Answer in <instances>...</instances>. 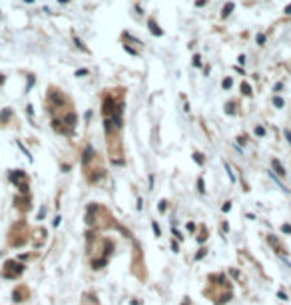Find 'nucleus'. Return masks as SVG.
<instances>
[{
  "mask_svg": "<svg viewBox=\"0 0 291 305\" xmlns=\"http://www.w3.org/2000/svg\"><path fill=\"white\" fill-rule=\"evenodd\" d=\"M24 269H26V267L22 265V263L10 259V261L4 263V273H2V275H4V277H18L20 273H24Z\"/></svg>",
  "mask_w": 291,
  "mask_h": 305,
  "instance_id": "obj_1",
  "label": "nucleus"
},
{
  "mask_svg": "<svg viewBox=\"0 0 291 305\" xmlns=\"http://www.w3.org/2000/svg\"><path fill=\"white\" fill-rule=\"evenodd\" d=\"M10 179L14 182V186H18V190L22 193H28V184H26V173L22 170H16V172L10 173Z\"/></svg>",
  "mask_w": 291,
  "mask_h": 305,
  "instance_id": "obj_2",
  "label": "nucleus"
},
{
  "mask_svg": "<svg viewBox=\"0 0 291 305\" xmlns=\"http://www.w3.org/2000/svg\"><path fill=\"white\" fill-rule=\"evenodd\" d=\"M76 122H78V116H76V114H74V112H68L66 116L62 118V124H66V126H68V130H70V132H72V130H74V126H76Z\"/></svg>",
  "mask_w": 291,
  "mask_h": 305,
  "instance_id": "obj_3",
  "label": "nucleus"
},
{
  "mask_svg": "<svg viewBox=\"0 0 291 305\" xmlns=\"http://www.w3.org/2000/svg\"><path fill=\"white\" fill-rule=\"evenodd\" d=\"M148 28H150V32H152L154 36H162V34H164V30L159 28V24H158V22H156L154 18L148 20Z\"/></svg>",
  "mask_w": 291,
  "mask_h": 305,
  "instance_id": "obj_4",
  "label": "nucleus"
},
{
  "mask_svg": "<svg viewBox=\"0 0 291 305\" xmlns=\"http://www.w3.org/2000/svg\"><path fill=\"white\" fill-rule=\"evenodd\" d=\"M12 299H14V301H18V303H20V301H24V299H26V289H24V287H18V289H14Z\"/></svg>",
  "mask_w": 291,
  "mask_h": 305,
  "instance_id": "obj_5",
  "label": "nucleus"
},
{
  "mask_svg": "<svg viewBox=\"0 0 291 305\" xmlns=\"http://www.w3.org/2000/svg\"><path fill=\"white\" fill-rule=\"evenodd\" d=\"M233 8H235V4H233V2H227V4L221 8V18H227V16L233 12Z\"/></svg>",
  "mask_w": 291,
  "mask_h": 305,
  "instance_id": "obj_6",
  "label": "nucleus"
},
{
  "mask_svg": "<svg viewBox=\"0 0 291 305\" xmlns=\"http://www.w3.org/2000/svg\"><path fill=\"white\" fill-rule=\"evenodd\" d=\"M271 166H273V170H275V172H277L279 176H285V170H283V166L279 164L277 159H273V162H271Z\"/></svg>",
  "mask_w": 291,
  "mask_h": 305,
  "instance_id": "obj_7",
  "label": "nucleus"
},
{
  "mask_svg": "<svg viewBox=\"0 0 291 305\" xmlns=\"http://www.w3.org/2000/svg\"><path fill=\"white\" fill-rule=\"evenodd\" d=\"M10 116H12V108H6V110H2V114H0V122H6Z\"/></svg>",
  "mask_w": 291,
  "mask_h": 305,
  "instance_id": "obj_8",
  "label": "nucleus"
},
{
  "mask_svg": "<svg viewBox=\"0 0 291 305\" xmlns=\"http://www.w3.org/2000/svg\"><path fill=\"white\" fill-rule=\"evenodd\" d=\"M241 92H243L245 94V96H251V86H249V84H247V82H243V84H241Z\"/></svg>",
  "mask_w": 291,
  "mask_h": 305,
  "instance_id": "obj_9",
  "label": "nucleus"
},
{
  "mask_svg": "<svg viewBox=\"0 0 291 305\" xmlns=\"http://www.w3.org/2000/svg\"><path fill=\"white\" fill-rule=\"evenodd\" d=\"M74 42H76V46H78L80 50H82V52H90V50H88V48L84 46V44H82V40H80V38H74Z\"/></svg>",
  "mask_w": 291,
  "mask_h": 305,
  "instance_id": "obj_10",
  "label": "nucleus"
},
{
  "mask_svg": "<svg viewBox=\"0 0 291 305\" xmlns=\"http://www.w3.org/2000/svg\"><path fill=\"white\" fill-rule=\"evenodd\" d=\"M231 84H233V80H231V78H225L223 82H221V86H223V90H229V88H231Z\"/></svg>",
  "mask_w": 291,
  "mask_h": 305,
  "instance_id": "obj_11",
  "label": "nucleus"
},
{
  "mask_svg": "<svg viewBox=\"0 0 291 305\" xmlns=\"http://www.w3.org/2000/svg\"><path fill=\"white\" fill-rule=\"evenodd\" d=\"M193 159L198 162L199 166H204V156H201V154H199V152H195V154H193Z\"/></svg>",
  "mask_w": 291,
  "mask_h": 305,
  "instance_id": "obj_12",
  "label": "nucleus"
},
{
  "mask_svg": "<svg viewBox=\"0 0 291 305\" xmlns=\"http://www.w3.org/2000/svg\"><path fill=\"white\" fill-rule=\"evenodd\" d=\"M273 104H275V108H283V98L275 96V98H273Z\"/></svg>",
  "mask_w": 291,
  "mask_h": 305,
  "instance_id": "obj_13",
  "label": "nucleus"
},
{
  "mask_svg": "<svg viewBox=\"0 0 291 305\" xmlns=\"http://www.w3.org/2000/svg\"><path fill=\"white\" fill-rule=\"evenodd\" d=\"M193 66H195V68L201 66V56H199V54H195V56H193Z\"/></svg>",
  "mask_w": 291,
  "mask_h": 305,
  "instance_id": "obj_14",
  "label": "nucleus"
},
{
  "mask_svg": "<svg viewBox=\"0 0 291 305\" xmlns=\"http://www.w3.org/2000/svg\"><path fill=\"white\" fill-rule=\"evenodd\" d=\"M225 170H227V176H229V179H231V182H235V176H233V172H231V168H229V164H225Z\"/></svg>",
  "mask_w": 291,
  "mask_h": 305,
  "instance_id": "obj_15",
  "label": "nucleus"
},
{
  "mask_svg": "<svg viewBox=\"0 0 291 305\" xmlns=\"http://www.w3.org/2000/svg\"><path fill=\"white\" fill-rule=\"evenodd\" d=\"M124 50H126L128 54H132V56H138V52H136L134 48H130V46H128V44H124Z\"/></svg>",
  "mask_w": 291,
  "mask_h": 305,
  "instance_id": "obj_16",
  "label": "nucleus"
},
{
  "mask_svg": "<svg viewBox=\"0 0 291 305\" xmlns=\"http://www.w3.org/2000/svg\"><path fill=\"white\" fill-rule=\"evenodd\" d=\"M281 232H283V233H289V235H291V226H289V223H283V226H281Z\"/></svg>",
  "mask_w": 291,
  "mask_h": 305,
  "instance_id": "obj_17",
  "label": "nucleus"
},
{
  "mask_svg": "<svg viewBox=\"0 0 291 305\" xmlns=\"http://www.w3.org/2000/svg\"><path fill=\"white\" fill-rule=\"evenodd\" d=\"M152 227H154V233H156V235H162V229H159V226L156 223V221L152 223Z\"/></svg>",
  "mask_w": 291,
  "mask_h": 305,
  "instance_id": "obj_18",
  "label": "nucleus"
},
{
  "mask_svg": "<svg viewBox=\"0 0 291 305\" xmlns=\"http://www.w3.org/2000/svg\"><path fill=\"white\" fill-rule=\"evenodd\" d=\"M198 190H199V192H201V193L205 192V187H204V179H201V178L198 179Z\"/></svg>",
  "mask_w": 291,
  "mask_h": 305,
  "instance_id": "obj_19",
  "label": "nucleus"
},
{
  "mask_svg": "<svg viewBox=\"0 0 291 305\" xmlns=\"http://www.w3.org/2000/svg\"><path fill=\"white\" fill-rule=\"evenodd\" d=\"M255 40H257L259 46H261V44H265V36H263V34H257V38H255Z\"/></svg>",
  "mask_w": 291,
  "mask_h": 305,
  "instance_id": "obj_20",
  "label": "nucleus"
},
{
  "mask_svg": "<svg viewBox=\"0 0 291 305\" xmlns=\"http://www.w3.org/2000/svg\"><path fill=\"white\" fill-rule=\"evenodd\" d=\"M205 239H207V229H205V232H201V235L198 237V241L201 243V241H205Z\"/></svg>",
  "mask_w": 291,
  "mask_h": 305,
  "instance_id": "obj_21",
  "label": "nucleus"
},
{
  "mask_svg": "<svg viewBox=\"0 0 291 305\" xmlns=\"http://www.w3.org/2000/svg\"><path fill=\"white\" fill-rule=\"evenodd\" d=\"M32 86H34V76H30V78H28V84H26V90H30Z\"/></svg>",
  "mask_w": 291,
  "mask_h": 305,
  "instance_id": "obj_22",
  "label": "nucleus"
},
{
  "mask_svg": "<svg viewBox=\"0 0 291 305\" xmlns=\"http://www.w3.org/2000/svg\"><path fill=\"white\" fill-rule=\"evenodd\" d=\"M255 134H257V136H265V130L261 126H257V128H255Z\"/></svg>",
  "mask_w": 291,
  "mask_h": 305,
  "instance_id": "obj_23",
  "label": "nucleus"
},
{
  "mask_svg": "<svg viewBox=\"0 0 291 305\" xmlns=\"http://www.w3.org/2000/svg\"><path fill=\"white\" fill-rule=\"evenodd\" d=\"M165 206H168V201L162 199V201H159V212H165Z\"/></svg>",
  "mask_w": 291,
  "mask_h": 305,
  "instance_id": "obj_24",
  "label": "nucleus"
},
{
  "mask_svg": "<svg viewBox=\"0 0 291 305\" xmlns=\"http://www.w3.org/2000/svg\"><path fill=\"white\" fill-rule=\"evenodd\" d=\"M86 74H88V70H86V68H80L78 72H76V76H86Z\"/></svg>",
  "mask_w": 291,
  "mask_h": 305,
  "instance_id": "obj_25",
  "label": "nucleus"
},
{
  "mask_svg": "<svg viewBox=\"0 0 291 305\" xmlns=\"http://www.w3.org/2000/svg\"><path fill=\"white\" fill-rule=\"evenodd\" d=\"M44 213H46V207H40V212H38V219H44Z\"/></svg>",
  "mask_w": 291,
  "mask_h": 305,
  "instance_id": "obj_26",
  "label": "nucleus"
},
{
  "mask_svg": "<svg viewBox=\"0 0 291 305\" xmlns=\"http://www.w3.org/2000/svg\"><path fill=\"white\" fill-rule=\"evenodd\" d=\"M207 4V0H195V6H205Z\"/></svg>",
  "mask_w": 291,
  "mask_h": 305,
  "instance_id": "obj_27",
  "label": "nucleus"
},
{
  "mask_svg": "<svg viewBox=\"0 0 291 305\" xmlns=\"http://www.w3.org/2000/svg\"><path fill=\"white\" fill-rule=\"evenodd\" d=\"M26 114H28V116H30V118H32V116H34V110H32V106H26Z\"/></svg>",
  "mask_w": 291,
  "mask_h": 305,
  "instance_id": "obj_28",
  "label": "nucleus"
},
{
  "mask_svg": "<svg viewBox=\"0 0 291 305\" xmlns=\"http://www.w3.org/2000/svg\"><path fill=\"white\" fill-rule=\"evenodd\" d=\"M204 255H205V249H199V251H198V255H195V259H201Z\"/></svg>",
  "mask_w": 291,
  "mask_h": 305,
  "instance_id": "obj_29",
  "label": "nucleus"
},
{
  "mask_svg": "<svg viewBox=\"0 0 291 305\" xmlns=\"http://www.w3.org/2000/svg\"><path fill=\"white\" fill-rule=\"evenodd\" d=\"M225 112H227V114H233V104H227V108H225Z\"/></svg>",
  "mask_w": 291,
  "mask_h": 305,
  "instance_id": "obj_30",
  "label": "nucleus"
},
{
  "mask_svg": "<svg viewBox=\"0 0 291 305\" xmlns=\"http://www.w3.org/2000/svg\"><path fill=\"white\" fill-rule=\"evenodd\" d=\"M229 209H231V201H227V204L223 206V212H229Z\"/></svg>",
  "mask_w": 291,
  "mask_h": 305,
  "instance_id": "obj_31",
  "label": "nucleus"
},
{
  "mask_svg": "<svg viewBox=\"0 0 291 305\" xmlns=\"http://www.w3.org/2000/svg\"><path fill=\"white\" fill-rule=\"evenodd\" d=\"M285 138H287V142L291 144V132H289V130H285Z\"/></svg>",
  "mask_w": 291,
  "mask_h": 305,
  "instance_id": "obj_32",
  "label": "nucleus"
},
{
  "mask_svg": "<svg viewBox=\"0 0 291 305\" xmlns=\"http://www.w3.org/2000/svg\"><path fill=\"white\" fill-rule=\"evenodd\" d=\"M237 62H239V64H245V56H243V54H241V56L237 58Z\"/></svg>",
  "mask_w": 291,
  "mask_h": 305,
  "instance_id": "obj_33",
  "label": "nucleus"
},
{
  "mask_svg": "<svg viewBox=\"0 0 291 305\" xmlns=\"http://www.w3.org/2000/svg\"><path fill=\"white\" fill-rule=\"evenodd\" d=\"M285 14H291V4H287V6H285Z\"/></svg>",
  "mask_w": 291,
  "mask_h": 305,
  "instance_id": "obj_34",
  "label": "nucleus"
},
{
  "mask_svg": "<svg viewBox=\"0 0 291 305\" xmlns=\"http://www.w3.org/2000/svg\"><path fill=\"white\" fill-rule=\"evenodd\" d=\"M62 2H68V0H60V4H62Z\"/></svg>",
  "mask_w": 291,
  "mask_h": 305,
  "instance_id": "obj_35",
  "label": "nucleus"
}]
</instances>
